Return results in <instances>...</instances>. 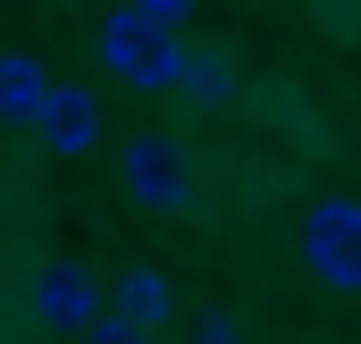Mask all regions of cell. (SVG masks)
Instances as JSON below:
<instances>
[{"instance_id": "cell-2", "label": "cell", "mask_w": 361, "mask_h": 344, "mask_svg": "<svg viewBox=\"0 0 361 344\" xmlns=\"http://www.w3.org/2000/svg\"><path fill=\"white\" fill-rule=\"evenodd\" d=\"M302 244V269L328 285V294H361V202L353 193H319L294 227Z\"/></svg>"}, {"instance_id": "cell-3", "label": "cell", "mask_w": 361, "mask_h": 344, "mask_svg": "<svg viewBox=\"0 0 361 344\" xmlns=\"http://www.w3.org/2000/svg\"><path fill=\"white\" fill-rule=\"evenodd\" d=\"M118 185H126V202H143V210H160V219H185L193 193H202L193 152H185L177 135H135V143L118 152Z\"/></svg>"}, {"instance_id": "cell-9", "label": "cell", "mask_w": 361, "mask_h": 344, "mask_svg": "<svg viewBox=\"0 0 361 344\" xmlns=\"http://www.w3.org/2000/svg\"><path fill=\"white\" fill-rule=\"evenodd\" d=\"M185 344H252V328L227 319V311H210V319H193V336H185Z\"/></svg>"}, {"instance_id": "cell-1", "label": "cell", "mask_w": 361, "mask_h": 344, "mask_svg": "<svg viewBox=\"0 0 361 344\" xmlns=\"http://www.w3.org/2000/svg\"><path fill=\"white\" fill-rule=\"evenodd\" d=\"M92 51H101V68L118 76V85H135V92H177V34L169 25H152L143 8H109L101 17V34H92Z\"/></svg>"}, {"instance_id": "cell-4", "label": "cell", "mask_w": 361, "mask_h": 344, "mask_svg": "<svg viewBox=\"0 0 361 344\" xmlns=\"http://www.w3.org/2000/svg\"><path fill=\"white\" fill-rule=\"evenodd\" d=\"M25 311H34L42 336H85L92 319H101V285H92V269H76V260H42L25 277Z\"/></svg>"}, {"instance_id": "cell-7", "label": "cell", "mask_w": 361, "mask_h": 344, "mask_svg": "<svg viewBox=\"0 0 361 344\" xmlns=\"http://www.w3.org/2000/svg\"><path fill=\"white\" fill-rule=\"evenodd\" d=\"M235 85H244V76H235V59H227L219 42H185L177 51V92L193 101V109H227Z\"/></svg>"}, {"instance_id": "cell-5", "label": "cell", "mask_w": 361, "mask_h": 344, "mask_svg": "<svg viewBox=\"0 0 361 344\" xmlns=\"http://www.w3.org/2000/svg\"><path fill=\"white\" fill-rule=\"evenodd\" d=\"M34 135H42V152H59V160H85L92 143H101V101H92L85 85H51L42 118H34Z\"/></svg>"}, {"instance_id": "cell-10", "label": "cell", "mask_w": 361, "mask_h": 344, "mask_svg": "<svg viewBox=\"0 0 361 344\" xmlns=\"http://www.w3.org/2000/svg\"><path fill=\"white\" fill-rule=\"evenodd\" d=\"M85 344H152V336H143V328H126V319H109V311H101V319H92V328H85Z\"/></svg>"}, {"instance_id": "cell-6", "label": "cell", "mask_w": 361, "mask_h": 344, "mask_svg": "<svg viewBox=\"0 0 361 344\" xmlns=\"http://www.w3.org/2000/svg\"><path fill=\"white\" fill-rule=\"evenodd\" d=\"M109 319H126V328L160 336V328L177 319V285H169V269H152V260H126V269H118V285H109Z\"/></svg>"}, {"instance_id": "cell-8", "label": "cell", "mask_w": 361, "mask_h": 344, "mask_svg": "<svg viewBox=\"0 0 361 344\" xmlns=\"http://www.w3.org/2000/svg\"><path fill=\"white\" fill-rule=\"evenodd\" d=\"M51 101V76L34 51H0V126H34Z\"/></svg>"}, {"instance_id": "cell-11", "label": "cell", "mask_w": 361, "mask_h": 344, "mask_svg": "<svg viewBox=\"0 0 361 344\" xmlns=\"http://www.w3.org/2000/svg\"><path fill=\"white\" fill-rule=\"evenodd\" d=\"M126 8H143V17H152V25H169V34L193 17V0H126Z\"/></svg>"}]
</instances>
